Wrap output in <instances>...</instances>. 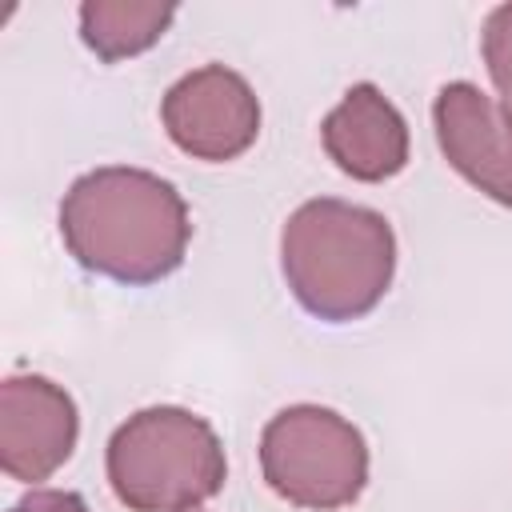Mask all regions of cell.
Returning <instances> with one entry per match:
<instances>
[{"instance_id": "cell-1", "label": "cell", "mask_w": 512, "mask_h": 512, "mask_svg": "<svg viewBox=\"0 0 512 512\" xmlns=\"http://www.w3.org/2000/svg\"><path fill=\"white\" fill-rule=\"evenodd\" d=\"M60 236L96 276L120 284H156L184 264L188 204L144 168H96L60 200Z\"/></svg>"}, {"instance_id": "cell-2", "label": "cell", "mask_w": 512, "mask_h": 512, "mask_svg": "<svg viewBox=\"0 0 512 512\" xmlns=\"http://www.w3.org/2000/svg\"><path fill=\"white\" fill-rule=\"evenodd\" d=\"M280 268L296 304L328 324L368 316L396 272L392 224L348 200H308L280 232Z\"/></svg>"}, {"instance_id": "cell-3", "label": "cell", "mask_w": 512, "mask_h": 512, "mask_svg": "<svg viewBox=\"0 0 512 512\" xmlns=\"http://www.w3.org/2000/svg\"><path fill=\"white\" fill-rule=\"evenodd\" d=\"M224 476L212 424L188 408H144L108 440V484L132 512H192L224 488Z\"/></svg>"}, {"instance_id": "cell-4", "label": "cell", "mask_w": 512, "mask_h": 512, "mask_svg": "<svg viewBox=\"0 0 512 512\" xmlns=\"http://www.w3.org/2000/svg\"><path fill=\"white\" fill-rule=\"evenodd\" d=\"M268 488L312 512L348 508L368 484V444L352 420L320 404H292L260 432Z\"/></svg>"}, {"instance_id": "cell-5", "label": "cell", "mask_w": 512, "mask_h": 512, "mask_svg": "<svg viewBox=\"0 0 512 512\" xmlns=\"http://www.w3.org/2000/svg\"><path fill=\"white\" fill-rule=\"evenodd\" d=\"M160 120L180 152H188L192 160L224 164L256 144L260 100L240 72L204 64L168 88Z\"/></svg>"}, {"instance_id": "cell-6", "label": "cell", "mask_w": 512, "mask_h": 512, "mask_svg": "<svg viewBox=\"0 0 512 512\" xmlns=\"http://www.w3.org/2000/svg\"><path fill=\"white\" fill-rule=\"evenodd\" d=\"M432 124L444 160L484 196L512 208V112L468 80L436 92Z\"/></svg>"}, {"instance_id": "cell-7", "label": "cell", "mask_w": 512, "mask_h": 512, "mask_svg": "<svg viewBox=\"0 0 512 512\" xmlns=\"http://www.w3.org/2000/svg\"><path fill=\"white\" fill-rule=\"evenodd\" d=\"M76 404L48 376H8L0 384V464L12 480H48L76 448Z\"/></svg>"}, {"instance_id": "cell-8", "label": "cell", "mask_w": 512, "mask_h": 512, "mask_svg": "<svg viewBox=\"0 0 512 512\" xmlns=\"http://www.w3.org/2000/svg\"><path fill=\"white\" fill-rule=\"evenodd\" d=\"M324 152L352 180L380 184L408 164V124L376 84H352L320 124Z\"/></svg>"}, {"instance_id": "cell-9", "label": "cell", "mask_w": 512, "mask_h": 512, "mask_svg": "<svg viewBox=\"0 0 512 512\" xmlns=\"http://www.w3.org/2000/svg\"><path fill=\"white\" fill-rule=\"evenodd\" d=\"M172 16L176 8L156 0H88L80 4V36L104 64H116L152 48Z\"/></svg>"}, {"instance_id": "cell-10", "label": "cell", "mask_w": 512, "mask_h": 512, "mask_svg": "<svg viewBox=\"0 0 512 512\" xmlns=\"http://www.w3.org/2000/svg\"><path fill=\"white\" fill-rule=\"evenodd\" d=\"M484 64L488 76L504 100V108L512 112V4H500L488 12L484 20Z\"/></svg>"}, {"instance_id": "cell-11", "label": "cell", "mask_w": 512, "mask_h": 512, "mask_svg": "<svg viewBox=\"0 0 512 512\" xmlns=\"http://www.w3.org/2000/svg\"><path fill=\"white\" fill-rule=\"evenodd\" d=\"M12 512H88V504L76 492H60V488H36L24 500L12 504Z\"/></svg>"}]
</instances>
